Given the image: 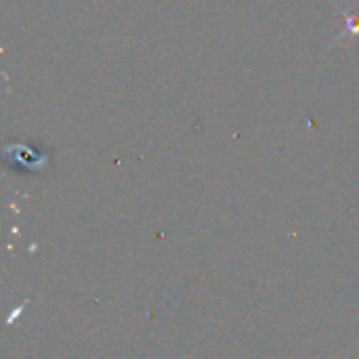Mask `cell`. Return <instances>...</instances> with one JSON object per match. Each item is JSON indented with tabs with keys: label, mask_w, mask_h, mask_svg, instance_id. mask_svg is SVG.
<instances>
[{
	"label": "cell",
	"mask_w": 359,
	"mask_h": 359,
	"mask_svg": "<svg viewBox=\"0 0 359 359\" xmlns=\"http://www.w3.org/2000/svg\"><path fill=\"white\" fill-rule=\"evenodd\" d=\"M347 34L359 36V19L355 21L351 13H347V29H345V34H343V36H347ZM343 36H341V38H343ZM341 38H339V40H341Z\"/></svg>",
	"instance_id": "cell-1"
}]
</instances>
